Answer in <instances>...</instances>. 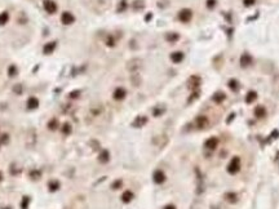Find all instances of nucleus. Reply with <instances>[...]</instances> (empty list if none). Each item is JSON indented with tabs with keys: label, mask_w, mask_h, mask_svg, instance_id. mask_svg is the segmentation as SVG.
<instances>
[{
	"label": "nucleus",
	"mask_w": 279,
	"mask_h": 209,
	"mask_svg": "<svg viewBox=\"0 0 279 209\" xmlns=\"http://www.w3.org/2000/svg\"><path fill=\"white\" fill-rule=\"evenodd\" d=\"M44 9H45V12H48V13H50V14H53V13H56L57 12V4L53 2V0H44Z\"/></svg>",
	"instance_id": "1"
},
{
	"label": "nucleus",
	"mask_w": 279,
	"mask_h": 209,
	"mask_svg": "<svg viewBox=\"0 0 279 209\" xmlns=\"http://www.w3.org/2000/svg\"><path fill=\"white\" fill-rule=\"evenodd\" d=\"M74 20H75V18H74V16L70 13V12H64L62 16H61V21H62L64 25H70V23H73Z\"/></svg>",
	"instance_id": "2"
},
{
	"label": "nucleus",
	"mask_w": 279,
	"mask_h": 209,
	"mask_svg": "<svg viewBox=\"0 0 279 209\" xmlns=\"http://www.w3.org/2000/svg\"><path fill=\"white\" fill-rule=\"evenodd\" d=\"M56 48V41H50L44 45V54H50Z\"/></svg>",
	"instance_id": "3"
},
{
	"label": "nucleus",
	"mask_w": 279,
	"mask_h": 209,
	"mask_svg": "<svg viewBox=\"0 0 279 209\" xmlns=\"http://www.w3.org/2000/svg\"><path fill=\"white\" fill-rule=\"evenodd\" d=\"M190 17H191V12L187 11V9L182 11V12L180 13V20H181V21H184V22H187V21L190 20Z\"/></svg>",
	"instance_id": "4"
},
{
	"label": "nucleus",
	"mask_w": 279,
	"mask_h": 209,
	"mask_svg": "<svg viewBox=\"0 0 279 209\" xmlns=\"http://www.w3.org/2000/svg\"><path fill=\"white\" fill-rule=\"evenodd\" d=\"M38 104H39V101L35 97H30L29 98V101H27V107L29 109H36Z\"/></svg>",
	"instance_id": "5"
},
{
	"label": "nucleus",
	"mask_w": 279,
	"mask_h": 209,
	"mask_svg": "<svg viewBox=\"0 0 279 209\" xmlns=\"http://www.w3.org/2000/svg\"><path fill=\"white\" fill-rule=\"evenodd\" d=\"M8 20H9V14H8V12H3L0 13V26H3L8 22Z\"/></svg>",
	"instance_id": "6"
},
{
	"label": "nucleus",
	"mask_w": 279,
	"mask_h": 209,
	"mask_svg": "<svg viewBox=\"0 0 279 209\" xmlns=\"http://www.w3.org/2000/svg\"><path fill=\"white\" fill-rule=\"evenodd\" d=\"M182 58H184V56H182V53H180V52H177V53H173V54H172L173 62H180Z\"/></svg>",
	"instance_id": "7"
},
{
	"label": "nucleus",
	"mask_w": 279,
	"mask_h": 209,
	"mask_svg": "<svg viewBox=\"0 0 279 209\" xmlns=\"http://www.w3.org/2000/svg\"><path fill=\"white\" fill-rule=\"evenodd\" d=\"M164 181V174L163 173H160V172H158L155 174V182H158V183H160V182H163Z\"/></svg>",
	"instance_id": "8"
},
{
	"label": "nucleus",
	"mask_w": 279,
	"mask_h": 209,
	"mask_svg": "<svg viewBox=\"0 0 279 209\" xmlns=\"http://www.w3.org/2000/svg\"><path fill=\"white\" fill-rule=\"evenodd\" d=\"M8 74H9V76H14V75L17 74V68H16L14 65H12V66L9 67V70H8Z\"/></svg>",
	"instance_id": "9"
},
{
	"label": "nucleus",
	"mask_w": 279,
	"mask_h": 209,
	"mask_svg": "<svg viewBox=\"0 0 279 209\" xmlns=\"http://www.w3.org/2000/svg\"><path fill=\"white\" fill-rule=\"evenodd\" d=\"M29 202H30V199L27 197V196H25L23 197V200H22V209H27V204H29Z\"/></svg>",
	"instance_id": "10"
},
{
	"label": "nucleus",
	"mask_w": 279,
	"mask_h": 209,
	"mask_svg": "<svg viewBox=\"0 0 279 209\" xmlns=\"http://www.w3.org/2000/svg\"><path fill=\"white\" fill-rule=\"evenodd\" d=\"M130 196H132V195H130L129 193H125L124 196H123V200H124V202H129V200H130Z\"/></svg>",
	"instance_id": "11"
},
{
	"label": "nucleus",
	"mask_w": 279,
	"mask_h": 209,
	"mask_svg": "<svg viewBox=\"0 0 279 209\" xmlns=\"http://www.w3.org/2000/svg\"><path fill=\"white\" fill-rule=\"evenodd\" d=\"M49 187H50V190H52V191H56V190L58 188V183H56V182H54V183H50V185H49Z\"/></svg>",
	"instance_id": "12"
},
{
	"label": "nucleus",
	"mask_w": 279,
	"mask_h": 209,
	"mask_svg": "<svg viewBox=\"0 0 279 209\" xmlns=\"http://www.w3.org/2000/svg\"><path fill=\"white\" fill-rule=\"evenodd\" d=\"M176 39H178L177 35H169L168 36V40H176Z\"/></svg>",
	"instance_id": "13"
},
{
	"label": "nucleus",
	"mask_w": 279,
	"mask_h": 209,
	"mask_svg": "<svg viewBox=\"0 0 279 209\" xmlns=\"http://www.w3.org/2000/svg\"><path fill=\"white\" fill-rule=\"evenodd\" d=\"M246 4L248 5V4H252V0H246Z\"/></svg>",
	"instance_id": "14"
},
{
	"label": "nucleus",
	"mask_w": 279,
	"mask_h": 209,
	"mask_svg": "<svg viewBox=\"0 0 279 209\" xmlns=\"http://www.w3.org/2000/svg\"><path fill=\"white\" fill-rule=\"evenodd\" d=\"M3 179V174H2V172H0V181Z\"/></svg>",
	"instance_id": "15"
},
{
	"label": "nucleus",
	"mask_w": 279,
	"mask_h": 209,
	"mask_svg": "<svg viewBox=\"0 0 279 209\" xmlns=\"http://www.w3.org/2000/svg\"><path fill=\"white\" fill-rule=\"evenodd\" d=\"M167 209H173V208H172V207H168V208H167Z\"/></svg>",
	"instance_id": "16"
}]
</instances>
